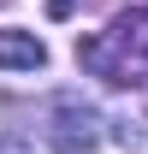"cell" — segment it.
Instances as JSON below:
<instances>
[{
    "mask_svg": "<svg viewBox=\"0 0 148 154\" xmlns=\"http://www.w3.org/2000/svg\"><path fill=\"white\" fill-rule=\"evenodd\" d=\"M77 59L89 65L95 77H107V83H142L148 77V12H125V18H113L101 36L77 42Z\"/></svg>",
    "mask_w": 148,
    "mask_h": 154,
    "instance_id": "1",
    "label": "cell"
},
{
    "mask_svg": "<svg viewBox=\"0 0 148 154\" xmlns=\"http://www.w3.org/2000/svg\"><path fill=\"white\" fill-rule=\"evenodd\" d=\"M48 142H54V154H95V142H101V113H95L83 95H59L54 113H48Z\"/></svg>",
    "mask_w": 148,
    "mask_h": 154,
    "instance_id": "2",
    "label": "cell"
},
{
    "mask_svg": "<svg viewBox=\"0 0 148 154\" xmlns=\"http://www.w3.org/2000/svg\"><path fill=\"white\" fill-rule=\"evenodd\" d=\"M0 65L6 71H42L48 65V48L30 30H0Z\"/></svg>",
    "mask_w": 148,
    "mask_h": 154,
    "instance_id": "3",
    "label": "cell"
},
{
    "mask_svg": "<svg viewBox=\"0 0 148 154\" xmlns=\"http://www.w3.org/2000/svg\"><path fill=\"white\" fill-rule=\"evenodd\" d=\"M0 154H36V148H30V142H18V136H6V142H0Z\"/></svg>",
    "mask_w": 148,
    "mask_h": 154,
    "instance_id": "4",
    "label": "cell"
},
{
    "mask_svg": "<svg viewBox=\"0 0 148 154\" xmlns=\"http://www.w3.org/2000/svg\"><path fill=\"white\" fill-rule=\"evenodd\" d=\"M71 6H77V0H48V12H54V18H71Z\"/></svg>",
    "mask_w": 148,
    "mask_h": 154,
    "instance_id": "5",
    "label": "cell"
},
{
    "mask_svg": "<svg viewBox=\"0 0 148 154\" xmlns=\"http://www.w3.org/2000/svg\"><path fill=\"white\" fill-rule=\"evenodd\" d=\"M0 6H6V0H0Z\"/></svg>",
    "mask_w": 148,
    "mask_h": 154,
    "instance_id": "6",
    "label": "cell"
}]
</instances>
